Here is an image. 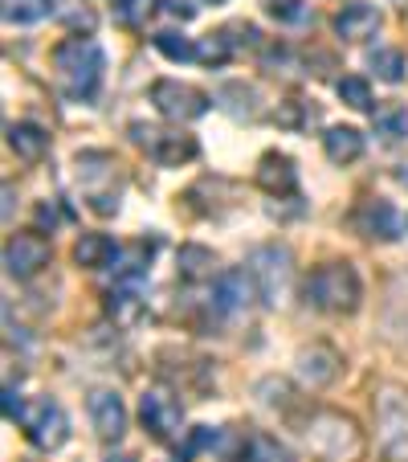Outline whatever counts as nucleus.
<instances>
[{
    "label": "nucleus",
    "instance_id": "f257e3e1",
    "mask_svg": "<svg viewBox=\"0 0 408 462\" xmlns=\"http://www.w3.org/2000/svg\"><path fill=\"white\" fill-rule=\"evenodd\" d=\"M53 70H58L61 90L78 103L98 95L103 87V70H106V53L95 37H66V42L53 50Z\"/></svg>",
    "mask_w": 408,
    "mask_h": 462
},
{
    "label": "nucleus",
    "instance_id": "f03ea898",
    "mask_svg": "<svg viewBox=\"0 0 408 462\" xmlns=\"http://www.w3.org/2000/svg\"><path fill=\"white\" fill-rule=\"evenodd\" d=\"M306 446L319 462H359L364 458V430L343 410H314L306 418Z\"/></svg>",
    "mask_w": 408,
    "mask_h": 462
},
{
    "label": "nucleus",
    "instance_id": "7ed1b4c3",
    "mask_svg": "<svg viewBox=\"0 0 408 462\" xmlns=\"http://www.w3.org/2000/svg\"><path fill=\"white\" fill-rule=\"evenodd\" d=\"M306 299L319 311L351 315L359 307V299H364V282H359L351 262H322V266L311 271V279H306Z\"/></svg>",
    "mask_w": 408,
    "mask_h": 462
},
{
    "label": "nucleus",
    "instance_id": "20e7f679",
    "mask_svg": "<svg viewBox=\"0 0 408 462\" xmlns=\"http://www.w3.org/2000/svg\"><path fill=\"white\" fill-rule=\"evenodd\" d=\"M376 446L384 462H408V389L380 384L376 389Z\"/></svg>",
    "mask_w": 408,
    "mask_h": 462
},
{
    "label": "nucleus",
    "instance_id": "39448f33",
    "mask_svg": "<svg viewBox=\"0 0 408 462\" xmlns=\"http://www.w3.org/2000/svg\"><path fill=\"white\" fill-rule=\"evenodd\" d=\"M78 184H82L90 209H95L98 217L119 213L122 184H119V164H114L111 152H82L78 156Z\"/></svg>",
    "mask_w": 408,
    "mask_h": 462
},
{
    "label": "nucleus",
    "instance_id": "423d86ee",
    "mask_svg": "<svg viewBox=\"0 0 408 462\" xmlns=\"http://www.w3.org/2000/svg\"><path fill=\"white\" fill-rule=\"evenodd\" d=\"M131 140L140 143V148L164 168L188 164V160H196V152H200L192 135L172 131V127H156V123H131Z\"/></svg>",
    "mask_w": 408,
    "mask_h": 462
},
{
    "label": "nucleus",
    "instance_id": "0eeeda50",
    "mask_svg": "<svg viewBox=\"0 0 408 462\" xmlns=\"http://www.w3.org/2000/svg\"><path fill=\"white\" fill-rule=\"evenodd\" d=\"M245 271L253 274V287H258L261 303L278 307L290 287V250H282V245H258V250L249 254V266H245Z\"/></svg>",
    "mask_w": 408,
    "mask_h": 462
},
{
    "label": "nucleus",
    "instance_id": "6e6552de",
    "mask_svg": "<svg viewBox=\"0 0 408 462\" xmlns=\"http://www.w3.org/2000/svg\"><path fill=\"white\" fill-rule=\"evenodd\" d=\"M17 426L25 430V438L37 446V450H58V446L70 438V418H66V410H61L58 402H50V397L25 402Z\"/></svg>",
    "mask_w": 408,
    "mask_h": 462
},
{
    "label": "nucleus",
    "instance_id": "1a4fd4ad",
    "mask_svg": "<svg viewBox=\"0 0 408 462\" xmlns=\"http://www.w3.org/2000/svg\"><path fill=\"white\" fill-rule=\"evenodd\" d=\"M151 103H156V111L164 115V119L188 123V119H200V115L209 111L213 98L204 95V90L180 82V79H159V82H151Z\"/></svg>",
    "mask_w": 408,
    "mask_h": 462
},
{
    "label": "nucleus",
    "instance_id": "9d476101",
    "mask_svg": "<svg viewBox=\"0 0 408 462\" xmlns=\"http://www.w3.org/2000/svg\"><path fill=\"white\" fill-rule=\"evenodd\" d=\"M140 421H143V430H148L156 442H172L176 434H184V405H180V397H176L172 389H148L140 397Z\"/></svg>",
    "mask_w": 408,
    "mask_h": 462
},
{
    "label": "nucleus",
    "instance_id": "9b49d317",
    "mask_svg": "<svg viewBox=\"0 0 408 462\" xmlns=\"http://www.w3.org/2000/svg\"><path fill=\"white\" fill-rule=\"evenodd\" d=\"M50 242L41 234H13L9 245H5V271L13 279H33L37 271L50 266Z\"/></svg>",
    "mask_w": 408,
    "mask_h": 462
},
{
    "label": "nucleus",
    "instance_id": "f8f14e48",
    "mask_svg": "<svg viewBox=\"0 0 408 462\" xmlns=\"http://www.w3.org/2000/svg\"><path fill=\"white\" fill-rule=\"evenodd\" d=\"M90 421H95V434L103 442H119L127 434V405H122L119 393H111V389L90 393Z\"/></svg>",
    "mask_w": 408,
    "mask_h": 462
},
{
    "label": "nucleus",
    "instance_id": "ddd939ff",
    "mask_svg": "<svg viewBox=\"0 0 408 462\" xmlns=\"http://www.w3.org/2000/svg\"><path fill=\"white\" fill-rule=\"evenodd\" d=\"M356 229L364 237H376V242H396L400 237V213L392 209V201H380V197H372V201H364L356 209Z\"/></svg>",
    "mask_w": 408,
    "mask_h": 462
},
{
    "label": "nucleus",
    "instance_id": "4468645a",
    "mask_svg": "<svg viewBox=\"0 0 408 462\" xmlns=\"http://www.w3.org/2000/svg\"><path fill=\"white\" fill-rule=\"evenodd\" d=\"M258 184L269 197H295L298 192V168L286 152H266L258 160Z\"/></svg>",
    "mask_w": 408,
    "mask_h": 462
},
{
    "label": "nucleus",
    "instance_id": "2eb2a0df",
    "mask_svg": "<svg viewBox=\"0 0 408 462\" xmlns=\"http://www.w3.org/2000/svg\"><path fill=\"white\" fill-rule=\"evenodd\" d=\"M253 295H258V287H253L249 271H225V274H217V287H213V307L225 315H237L249 307Z\"/></svg>",
    "mask_w": 408,
    "mask_h": 462
},
{
    "label": "nucleus",
    "instance_id": "dca6fc26",
    "mask_svg": "<svg viewBox=\"0 0 408 462\" xmlns=\"http://www.w3.org/2000/svg\"><path fill=\"white\" fill-rule=\"evenodd\" d=\"M376 29H380V9H376V5H364V0L343 5L335 17V33L343 37V42H367Z\"/></svg>",
    "mask_w": 408,
    "mask_h": 462
},
{
    "label": "nucleus",
    "instance_id": "f3484780",
    "mask_svg": "<svg viewBox=\"0 0 408 462\" xmlns=\"http://www.w3.org/2000/svg\"><path fill=\"white\" fill-rule=\"evenodd\" d=\"M339 373V352L327 348V344H311V348L298 352V376H303L311 389H319V384H331Z\"/></svg>",
    "mask_w": 408,
    "mask_h": 462
},
{
    "label": "nucleus",
    "instance_id": "a211bd4d",
    "mask_svg": "<svg viewBox=\"0 0 408 462\" xmlns=\"http://www.w3.org/2000/svg\"><path fill=\"white\" fill-rule=\"evenodd\" d=\"M119 254L122 250L106 234H82L78 245H74V262H78V266H86V271H103V266L119 262Z\"/></svg>",
    "mask_w": 408,
    "mask_h": 462
},
{
    "label": "nucleus",
    "instance_id": "6ab92c4d",
    "mask_svg": "<svg viewBox=\"0 0 408 462\" xmlns=\"http://www.w3.org/2000/svg\"><path fill=\"white\" fill-rule=\"evenodd\" d=\"M322 152H327L331 164H356V160L364 156V135H359L356 127H327Z\"/></svg>",
    "mask_w": 408,
    "mask_h": 462
},
{
    "label": "nucleus",
    "instance_id": "aec40b11",
    "mask_svg": "<svg viewBox=\"0 0 408 462\" xmlns=\"http://www.w3.org/2000/svg\"><path fill=\"white\" fill-rule=\"evenodd\" d=\"M106 315H111L119 328H135V323L143 319V299L135 287H122V282H114L111 291H106Z\"/></svg>",
    "mask_w": 408,
    "mask_h": 462
},
{
    "label": "nucleus",
    "instance_id": "412c9836",
    "mask_svg": "<svg viewBox=\"0 0 408 462\" xmlns=\"http://www.w3.org/2000/svg\"><path fill=\"white\" fill-rule=\"evenodd\" d=\"M9 148L17 152L21 160H41L50 152V135H45L37 123H9Z\"/></svg>",
    "mask_w": 408,
    "mask_h": 462
},
{
    "label": "nucleus",
    "instance_id": "4be33fe9",
    "mask_svg": "<svg viewBox=\"0 0 408 462\" xmlns=\"http://www.w3.org/2000/svg\"><path fill=\"white\" fill-rule=\"evenodd\" d=\"M241 462H295L290 450L266 430H253V434L241 438Z\"/></svg>",
    "mask_w": 408,
    "mask_h": 462
},
{
    "label": "nucleus",
    "instance_id": "5701e85b",
    "mask_svg": "<svg viewBox=\"0 0 408 462\" xmlns=\"http://www.w3.org/2000/svg\"><path fill=\"white\" fill-rule=\"evenodd\" d=\"M372 123H376V135H384L388 143L404 140L408 135V106L404 103H380L372 111Z\"/></svg>",
    "mask_w": 408,
    "mask_h": 462
},
{
    "label": "nucleus",
    "instance_id": "b1692460",
    "mask_svg": "<svg viewBox=\"0 0 408 462\" xmlns=\"http://www.w3.org/2000/svg\"><path fill=\"white\" fill-rule=\"evenodd\" d=\"M213 271H217V254L204 250V245H184L180 250V274L184 279H213Z\"/></svg>",
    "mask_w": 408,
    "mask_h": 462
},
{
    "label": "nucleus",
    "instance_id": "393cba45",
    "mask_svg": "<svg viewBox=\"0 0 408 462\" xmlns=\"http://www.w3.org/2000/svg\"><path fill=\"white\" fill-rule=\"evenodd\" d=\"M53 13V0H5V21L9 25H37Z\"/></svg>",
    "mask_w": 408,
    "mask_h": 462
},
{
    "label": "nucleus",
    "instance_id": "a878e982",
    "mask_svg": "<svg viewBox=\"0 0 408 462\" xmlns=\"http://www.w3.org/2000/svg\"><path fill=\"white\" fill-rule=\"evenodd\" d=\"M151 42H156V50L172 61H196V45H192L184 33H176V29H164V33H156Z\"/></svg>",
    "mask_w": 408,
    "mask_h": 462
},
{
    "label": "nucleus",
    "instance_id": "bb28decb",
    "mask_svg": "<svg viewBox=\"0 0 408 462\" xmlns=\"http://www.w3.org/2000/svg\"><path fill=\"white\" fill-rule=\"evenodd\" d=\"M372 70H376V79H384V82H400L404 79V53L400 50H372Z\"/></svg>",
    "mask_w": 408,
    "mask_h": 462
},
{
    "label": "nucleus",
    "instance_id": "cd10ccee",
    "mask_svg": "<svg viewBox=\"0 0 408 462\" xmlns=\"http://www.w3.org/2000/svg\"><path fill=\"white\" fill-rule=\"evenodd\" d=\"M53 13H58L70 29H82V37H90V29H95V13H90L86 5H78V0H58Z\"/></svg>",
    "mask_w": 408,
    "mask_h": 462
},
{
    "label": "nucleus",
    "instance_id": "c85d7f7f",
    "mask_svg": "<svg viewBox=\"0 0 408 462\" xmlns=\"http://www.w3.org/2000/svg\"><path fill=\"white\" fill-rule=\"evenodd\" d=\"M339 98L351 106V111H372V90L364 79H339Z\"/></svg>",
    "mask_w": 408,
    "mask_h": 462
},
{
    "label": "nucleus",
    "instance_id": "c756f323",
    "mask_svg": "<svg viewBox=\"0 0 408 462\" xmlns=\"http://www.w3.org/2000/svg\"><path fill=\"white\" fill-rule=\"evenodd\" d=\"M229 53H233V45L225 33H209L196 45V61H204V66H221V61H229Z\"/></svg>",
    "mask_w": 408,
    "mask_h": 462
},
{
    "label": "nucleus",
    "instance_id": "7c9ffc66",
    "mask_svg": "<svg viewBox=\"0 0 408 462\" xmlns=\"http://www.w3.org/2000/svg\"><path fill=\"white\" fill-rule=\"evenodd\" d=\"M266 9L274 21H286V25H306L311 21V9H306L303 0H269Z\"/></svg>",
    "mask_w": 408,
    "mask_h": 462
},
{
    "label": "nucleus",
    "instance_id": "2f4dec72",
    "mask_svg": "<svg viewBox=\"0 0 408 462\" xmlns=\"http://www.w3.org/2000/svg\"><path fill=\"white\" fill-rule=\"evenodd\" d=\"M217 438H221V430H213V426H196L188 434V442L180 446V462H188L192 454H200V450H213L217 446Z\"/></svg>",
    "mask_w": 408,
    "mask_h": 462
},
{
    "label": "nucleus",
    "instance_id": "473e14b6",
    "mask_svg": "<svg viewBox=\"0 0 408 462\" xmlns=\"http://www.w3.org/2000/svg\"><path fill=\"white\" fill-rule=\"evenodd\" d=\"M148 9H151V0H119V5H114V17H119L122 25H140V21L148 17Z\"/></svg>",
    "mask_w": 408,
    "mask_h": 462
},
{
    "label": "nucleus",
    "instance_id": "72a5a7b5",
    "mask_svg": "<svg viewBox=\"0 0 408 462\" xmlns=\"http://www.w3.org/2000/svg\"><path fill=\"white\" fill-rule=\"evenodd\" d=\"M200 5H204V0H159V9L172 13V17H180V21H192V17H196Z\"/></svg>",
    "mask_w": 408,
    "mask_h": 462
},
{
    "label": "nucleus",
    "instance_id": "f704fd0d",
    "mask_svg": "<svg viewBox=\"0 0 408 462\" xmlns=\"http://www.w3.org/2000/svg\"><path fill=\"white\" fill-rule=\"evenodd\" d=\"M400 184H404V189H408V160H404V164H400Z\"/></svg>",
    "mask_w": 408,
    "mask_h": 462
},
{
    "label": "nucleus",
    "instance_id": "c9c22d12",
    "mask_svg": "<svg viewBox=\"0 0 408 462\" xmlns=\"http://www.w3.org/2000/svg\"><path fill=\"white\" fill-rule=\"evenodd\" d=\"M106 462H131V458H127V454H111V458H106Z\"/></svg>",
    "mask_w": 408,
    "mask_h": 462
},
{
    "label": "nucleus",
    "instance_id": "e433bc0d",
    "mask_svg": "<svg viewBox=\"0 0 408 462\" xmlns=\"http://www.w3.org/2000/svg\"><path fill=\"white\" fill-rule=\"evenodd\" d=\"M204 5H225V0H204Z\"/></svg>",
    "mask_w": 408,
    "mask_h": 462
}]
</instances>
